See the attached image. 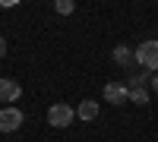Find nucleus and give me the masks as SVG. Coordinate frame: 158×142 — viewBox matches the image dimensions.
<instances>
[{
	"label": "nucleus",
	"instance_id": "1",
	"mask_svg": "<svg viewBox=\"0 0 158 142\" xmlns=\"http://www.w3.org/2000/svg\"><path fill=\"white\" fill-rule=\"evenodd\" d=\"M136 63H139V70H149V73H158V41H142L136 51Z\"/></svg>",
	"mask_w": 158,
	"mask_h": 142
},
{
	"label": "nucleus",
	"instance_id": "2",
	"mask_svg": "<svg viewBox=\"0 0 158 142\" xmlns=\"http://www.w3.org/2000/svg\"><path fill=\"white\" fill-rule=\"evenodd\" d=\"M73 120H76V111H73L70 104H63V101H57V104L48 108V123L57 126V130H67Z\"/></svg>",
	"mask_w": 158,
	"mask_h": 142
},
{
	"label": "nucleus",
	"instance_id": "3",
	"mask_svg": "<svg viewBox=\"0 0 158 142\" xmlns=\"http://www.w3.org/2000/svg\"><path fill=\"white\" fill-rule=\"evenodd\" d=\"M22 120H25V117H22L19 108H13V104H10V108H6V104L0 108V133H16L19 126H22Z\"/></svg>",
	"mask_w": 158,
	"mask_h": 142
},
{
	"label": "nucleus",
	"instance_id": "4",
	"mask_svg": "<svg viewBox=\"0 0 158 142\" xmlns=\"http://www.w3.org/2000/svg\"><path fill=\"white\" fill-rule=\"evenodd\" d=\"M104 101H111V104H127V101H130L127 82H108V85H104Z\"/></svg>",
	"mask_w": 158,
	"mask_h": 142
},
{
	"label": "nucleus",
	"instance_id": "5",
	"mask_svg": "<svg viewBox=\"0 0 158 142\" xmlns=\"http://www.w3.org/2000/svg\"><path fill=\"white\" fill-rule=\"evenodd\" d=\"M19 95H22V85L3 76V79H0V101H6V108H10V101H16Z\"/></svg>",
	"mask_w": 158,
	"mask_h": 142
},
{
	"label": "nucleus",
	"instance_id": "6",
	"mask_svg": "<svg viewBox=\"0 0 158 142\" xmlns=\"http://www.w3.org/2000/svg\"><path fill=\"white\" fill-rule=\"evenodd\" d=\"M98 114H101V108H98V101H92V98H82L79 108H76V117L79 120H95Z\"/></svg>",
	"mask_w": 158,
	"mask_h": 142
},
{
	"label": "nucleus",
	"instance_id": "7",
	"mask_svg": "<svg viewBox=\"0 0 158 142\" xmlns=\"http://www.w3.org/2000/svg\"><path fill=\"white\" fill-rule=\"evenodd\" d=\"M133 60H136V54H133L130 44H117L114 47V63H117V67H130Z\"/></svg>",
	"mask_w": 158,
	"mask_h": 142
},
{
	"label": "nucleus",
	"instance_id": "8",
	"mask_svg": "<svg viewBox=\"0 0 158 142\" xmlns=\"http://www.w3.org/2000/svg\"><path fill=\"white\" fill-rule=\"evenodd\" d=\"M149 79H152V73H149V70H136V73L127 79V88H146Z\"/></svg>",
	"mask_w": 158,
	"mask_h": 142
},
{
	"label": "nucleus",
	"instance_id": "9",
	"mask_svg": "<svg viewBox=\"0 0 158 142\" xmlns=\"http://www.w3.org/2000/svg\"><path fill=\"white\" fill-rule=\"evenodd\" d=\"M130 101L133 104H149V88H130Z\"/></svg>",
	"mask_w": 158,
	"mask_h": 142
},
{
	"label": "nucleus",
	"instance_id": "10",
	"mask_svg": "<svg viewBox=\"0 0 158 142\" xmlns=\"http://www.w3.org/2000/svg\"><path fill=\"white\" fill-rule=\"evenodd\" d=\"M54 10L60 13V16H70V13L76 10V3H73V0H57V3H54Z\"/></svg>",
	"mask_w": 158,
	"mask_h": 142
},
{
	"label": "nucleus",
	"instance_id": "11",
	"mask_svg": "<svg viewBox=\"0 0 158 142\" xmlns=\"http://www.w3.org/2000/svg\"><path fill=\"white\" fill-rule=\"evenodd\" d=\"M149 85H152V92L158 95V73H152V79H149Z\"/></svg>",
	"mask_w": 158,
	"mask_h": 142
},
{
	"label": "nucleus",
	"instance_id": "12",
	"mask_svg": "<svg viewBox=\"0 0 158 142\" xmlns=\"http://www.w3.org/2000/svg\"><path fill=\"white\" fill-rule=\"evenodd\" d=\"M0 57H6V38L0 35Z\"/></svg>",
	"mask_w": 158,
	"mask_h": 142
}]
</instances>
